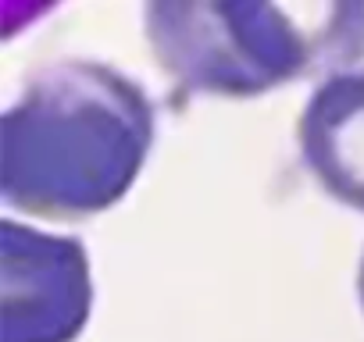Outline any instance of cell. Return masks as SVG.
Instances as JSON below:
<instances>
[{
	"instance_id": "cell-1",
	"label": "cell",
	"mask_w": 364,
	"mask_h": 342,
	"mask_svg": "<svg viewBox=\"0 0 364 342\" xmlns=\"http://www.w3.org/2000/svg\"><path fill=\"white\" fill-rule=\"evenodd\" d=\"M154 143V104L100 61L43 68L0 121V189L36 218H90L136 182Z\"/></svg>"
},
{
	"instance_id": "cell-2",
	"label": "cell",
	"mask_w": 364,
	"mask_h": 342,
	"mask_svg": "<svg viewBox=\"0 0 364 342\" xmlns=\"http://www.w3.org/2000/svg\"><path fill=\"white\" fill-rule=\"evenodd\" d=\"M157 65L193 93L257 96L314 68L357 61L364 8L275 4H146Z\"/></svg>"
},
{
	"instance_id": "cell-3",
	"label": "cell",
	"mask_w": 364,
	"mask_h": 342,
	"mask_svg": "<svg viewBox=\"0 0 364 342\" xmlns=\"http://www.w3.org/2000/svg\"><path fill=\"white\" fill-rule=\"evenodd\" d=\"M0 342H72L93 307L86 246L18 221L0 225Z\"/></svg>"
},
{
	"instance_id": "cell-4",
	"label": "cell",
	"mask_w": 364,
	"mask_h": 342,
	"mask_svg": "<svg viewBox=\"0 0 364 342\" xmlns=\"http://www.w3.org/2000/svg\"><path fill=\"white\" fill-rule=\"evenodd\" d=\"M296 139L325 193L364 211V72L328 75L307 96Z\"/></svg>"
},
{
	"instance_id": "cell-5",
	"label": "cell",
	"mask_w": 364,
	"mask_h": 342,
	"mask_svg": "<svg viewBox=\"0 0 364 342\" xmlns=\"http://www.w3.org/2000/svg\"><path fill=\"white\" fill-rule=\"evenodd\" d=\"M357 289H360V303H364V257H360V275H357Z\"/></svg>"
}]
</instances>
